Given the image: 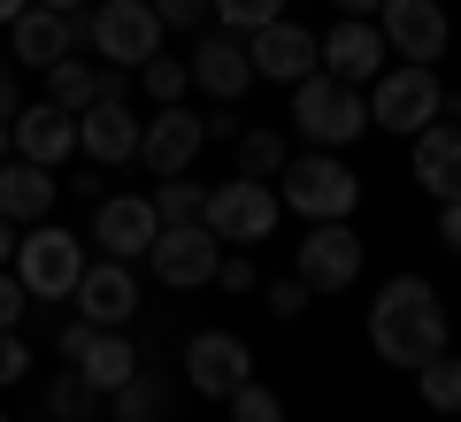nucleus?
<instances>
[{"label": "nucleus", "instance_id": "obj_1", "mask_svg": "<svg viewBox=\"0 0 461 422\" xmlns=\"http://www.w3.org/2000/svg\"><path fill=\"white\" fill-rule=\"evenodd\" d=\"M369 346H377L393 369H423L430 354H446V308L423 276H393L377 300H369Z\"/></svg>", "mask_w": 461, "mask_h": 422}, {"label": "nucleus", "instance_id": "obj_2", "mask_svg": "<svg viewBox=\"0 0 461 422\" xmlns=\"http://www.w3.org/2000/svg\"><path fill=\"white\" fill-rule=\"evenodd\" d=\"M293 123L308 130V147L339 154L369 130V100H362V85H339L330 69H315V77L293 85Z\"/></svg>", "mask_w": 461, "mask_h": 422}, {"label": "nucleus", "instance_id": "obj_3", "mask_svg": "<svg viewBox=\"0 0 461 422\" xmlns=\"http://www.w3.org/2000/svg\"><path fill=\"white\" fill-rule=\"evenodd\" d=\"M277 184H285V208L293 215H308V223H346L354 215V200H362V177L339 162V154H293V162L277 169Z\"/></svg>", "mask_w": 461, "mask_h": 422}, {"label": "nucleus", "instance_id": "obj_4", "mask_svg": "<svg viewBox=\"0 0 461 422\" xmlns=\"http://www.w3.org/2000/svg\"><path fill=\"white\" fill-rule=\"evenodd\" d=\"M77 276H85V246L77 230H54V223H32L16 238V284L32 300H69L77 292Z\"/></svg>", "mask_w": 461, "mask_h": 422}, {"label": "nucleus", "instance_id": "obj_5", "mask_svg": "<svg viewBox=\"0 0 461 422\" xmlns=\"http://www.w3.org/2000/svg\"><path fill=\"white\" fill-rule=\"evenodd\" d=\"M277 208H285V200L269 193L262 177H230V184H208L200 223H208L223 246H262L269 230H277Z\"/></svg>", "mask_w": 461, "mask_h": 422}, {"label": "nucleus", "instance_id": "obj_6", "mask_svg": "<svg viewBox=\"0 0 461 422\" xmlns=\"http://www.w3.org/2000/svg\"><path fill=\"white\" fill-rule=\"evenodd\" d=\"M85 39H93L115 69H139V62L162 54V16H154L147 0H100L93 23H85Z\"/></svg>", "mask_w": 461, "mask_h": 422}, {"label": "nucleus", "instance_id": "obj_7", "mask_svg": "<svg viewBox=\"0 0 461 422\" xmlns=\"http://www.w3.org/2000/svg\"><path fill=\"white\" fill-rule=\"evenodd\" d=\"M147 261H154L162 284L200 292V284H215V269H223V238H215L208 223H162V238L147 246Z\"/></svg>", "mask_w": 461, "mask_h": 422}, {"label": "nucleus", "instance_id": "obj_8", "mask_svg": "<svg viewBox=\"0 0 461 422\" xmlns=\"http://www.w3.org/2000/svg\"><path fill=\"white\" fill-rule=\"evenodd\" d=\"M369 123H384V130H423V123H438V77H430L423 62H400V69H384L377 85H369Z\"/></svg>", "mask_w": 461, "mask_h": 422}, {"label": "nucleus", "instance_id": "obj_9", "mask_svg": "<svg viewBox=\"0 0 461 422\" xmlns=\"http://www.w3.org/2000/svg\"><path fill=\"white\" fill-rule=\"evenodd\" d=\"M293 276L308 284V292H346V284L362 276V238H354L346 223H308Z\"/></svg>", "mask_w": 461, "mask_h": 422}, {"label": "nucleus", "instance_id": "obj_10", "mask_svg": "<svg viewBox=\"0 0 461 422\" xmlns=\"http://www.w3.org/2000/svg\"><path fill=\"white\" fill-rule=\"evenodd\" d=\"M384 47L400 54V62H438L446 39H454V23H446V0H384Z\"/></svg>", "mask_w": 461, "mask_h": 422}, {"label": "nucleus", "instance_id": "obj_11", "mask_svg": "<svg viewBox=\"0 0 461 422\" xmlns=\"http://www.w3.org/2000/svg\"><path fill=\"white\" fill-rule=\"evenodd\" d=\"M247 62H254V77H269V85H300V77H315L323 69V47H315V31H300V23H262V31H247Z\"/></svg>", "mask_w": 461, "mask_h": 422}, {"label": "nucleus", "instance_id": "obj_12", "mask_svg": "<svg viewBox=\"0 0 461 422\" xmlns=\"http://www.w3.org/2000/svg\"><path fill=\"white\" fill-rule=\"evenodd\" d=\"M154 238H162L154 193H115V200H100V208H93V246H100L108 261H131V254H147Z\"/></svg>", "mask_w": 461, "mask_h": 422}, {"label": "nucleus", "instance_id": "obj_13", "mask_svg": "<svg viewBox=\"0 0 461 422\" xmlns=\"http://www.w3.org/2000/svg\"><path fill=\"white\" fill-rule=\"evenodd\" d=\"M200 147H208V123H200L185 100H177V108H162L147 130H139V162H147L154 177H185V169L200 162Z\"/></svg>", "mask_w": 461, "mask_h": 422}, {"label": "nucleus", "instance_id": "obj_14", "mask_svg": "<svg viewBox=\"0 0 461 422\" xmlns=\"http://www.w3.org/2000/svg\"><path fill=\"white\" fill-rule=\"evenodd\" d=\"M254 376V354L230 330H200L193 346H185V384L200 391V400H230V391Z\"/></svg>", "mask_w": 461, "mask_h": 422}, {"label": "nucleus", "instance_id": "obj_15", "mask_svg": "<svg viewBox=\"0 0 461 422\" xmlns=\"http://www.w3.org/2000/svg\"><path fill=\"white\" fill-rule=\"evenodd\" d=\"M8 147H16L23 162L54 169V162H69V154H77V115L54 108V100H32V108L8 115Z\"/></svg>", "mask_w": 461, "mask_h": 422}, {"label": "nucleus", "instance_id": "obj_16", "mask_svg": "<svg viewBox=\"0 0 461 422\" xmlns=\"http://www.w3.org/2000/svg\"><path fill=\"white\" fill-rule=\"evenodd\" d=\"M77 315L93 330H123L139 315V284H131V269H123V261H85V276H77Z\"/></svg>", "mask_w": 461, "mask_h": 422}, {"label": "nucleus", "instance_id": "obj_17", "mask_svg": "<svg viewBox=\"0 0 461 422\" xmlns=\"http://www.w3.org/2000/svg\"><path fill=\"white\" fill-rule=\"evenodd\" d=\"M139 115H131V100H93V108L77 115V147L93 154L100 169H115V162H139Z\"/></svg>", "mask_w": 461, "mask_h": 422}, {"label": "nucleus", "instance_id": "obj_18", "mask_svg": "<svg viewBox=\"0 0 461 422\" xmlns=\"http://www.w3.org/2000/svg\"><path fill=\"white\" fill-rule=\"evenodd\" d=\"M185 69H193V85H200L208 100H223V108L254 85V62H247V47H239L230 31H208L193 54H185Z\"/></svg>", "mask_w": 461, "mask_h": 422}, {"label": "nucleus", "instance_id": "obj_19", "mask_svg": "<svg viewBox=\"0 0 461 422\" xmlns=\"http://www.w3.org/2000/svg\"><path fill=\"white\" fill-rule=\"evenodd\" d=\"M323 69H330L339 85H377V77H384V31H377L369 16H346L339 31L323 39Z\"/></svg>", "mask_w": 461, "mask_h": 422}, {"label": "nucleus", "instance_id": "obj_20", "mask_svg": "<svg viewBox=\"0 0 461 422\" xmlns=\"http://www.w3.org/2000/svg\"><path fill=\"white\" fill-rule=\"evenodd\" d=\"M8 31H16V62L23 69H54L62 54H77V39H85L77 16H62V8H23Z\"/></svg>", "mask_w": 461, "mask_h": 422}, {"label": "nucleus", "instance_id": "obj_21", "mask_svg": "<svg viewBox=\"0 0 461 422\" xmlns=\"http://www.w3.org/2000/svg\"><path fill=\"white\" fill-rule=\"evenodd\" d=\"M415 184L430 200H461V123H423L415 130Z\"/></svg>", "mask_w": 461, "mask_h": 422}, {"label": "nucleus", "instance_id": "obj_22", "mask_svg": "<svg viewBox=\"0 0 461 422\" xmlns=\"http://www.w3.org/2000/svg\"><path fill=\"white\" fill-rule=\"evenodd\" d=\"M69 369H77L85 384H93L100 400H108L115 384H131V376H139V346L123 338V330H85V346L69 354Z\"/></svg>", "mask_w": 461, "mask_h": 422}, {"label": "nucleus", "instance_id": "obj_23", "mask_svg": "<svg viewBox=\"0 0 461 422\" xmlns=\"http://www.w3.org/2000/svg\"><path fill=\"white\" fill-rule=\"evenodd\" d=\"M0 215H8V223H23V230L47 223V215H54V169L8 154V162H0Z\"/></svg>", "mask_w": 461, "mask_h": 422}, {"label": "nucleus", "instance_id": "obj_24", "mask_svg": "<svg viewBox=\"0 0 461 422\" xmlns=\"http://www.w3.org/2000/svg\"><path fill=\"white\" fill-rule=\"evenodd\" d=\"M47 100H54V108H69V115H85L100 100V69H85L77 54H62V62L47 69Z\"/></svg>", "mask_w": 461, "mask_h": 422}, {"label": "nucleus", "instance_id": "obj_25", "mask_svg": "<svg viewBox=\"0 0 461 422\" xmlns=\"http://www.w3.org/2000/svg\"><path fill=\"white\" fill-rule=\"evenodd\" d=\"M415 384H423V407L461 415V361H454V346H446V354H430L423 369H415Z\"/></svg>", "mask_w": 461, "mask_h": 422}, {"label": "nucleus", "instance_id": "obj_26", "mask_svg": "<svg viewBox=\"0 0 461 422\" xmlns=\"http://www.w3.org/2000/svg\"><path fill=\"white\" fill-rule=\"evenodd\" d=\"M108 400H115V422H162V415H169V391H162V384H154V376H147V369H139V376H131V384H115V391H108Z\"/></svg>", "mask_w": 461, "mask_h": 422}, {"label": "nucleus", "instance_id": "obj_27", "mask_svg": "<svg viewBox=\"0 0 461 422\" xmlns=\"http://www.w3.org/2000/svg\"><path fill=\"white\" fill-rule=\"evenodd\" d=\"M230 147H239V177H277L285 162H293V154H285V139L277 130H239V139H230Z\"/></svg>", "mask_w": 461, "mask_h": 422}, {"label": "nucleus", "instance_id": "obj_28", "mask_svg": "<svg viewBox=\"0 0 461 422\" xmlns=\"http://www.w3.org/2000/svg\"><path fill=\"white\" fill-rule=\"evenodd\" d=\"M131 77L154 93V108H177V100L193 93V69H185V62H162V54H154V62H139Z\"/></svg>", "mask_w": 461, "mask_h": 422}, {"label": "nucleus", "instance_id": "obj_29", "mask_svg": "<svg viewBox=\"0 0 461 422\" xmlns=\"http://www.w3.org/2000/svg\"><path fill=\"white\" fill-rule=\"evenodd\" d=\"M200 208H208V193H200V184L162 177V193H154V215H162V223H200Z\"/></svg>", "mask_w": 461, "mask_h": 422}, {"label": "nucleus", "instance_id": "obj_30", "mask_svg": "<svg viewBox=\"0 0 461 422\" xmlns=\"http://www.w3.org/2000/svg\"><path fill=\"white\" fill-rule=\"evenodd\" d=\"M223 407H230V422H285V400H277L269 384H254V376H247L239 391H230Z\"/></svg>", "mask_w": 461, "mask_h": 422}, {"label": "nucleus", "instance_id": "obj_31", "mask_svg": "<svg viewBox=\"0 0 461 422\" xmlns=\"http://www.w3.org/2000/svg\"><path fill=\"white\" fill-rule=\"evenodd\" d=\"M47 407H54V415H62V422H93V415H100V391H93V384H85V376H77V369H69V376H62V384H54V391H47Z\"/></svg>", "mask_w": 461, "mask_h": 422}, {"label": "nucleus", "instance_id": "obj_32", "mask_svg": "<svg viewBox=\"0 0 461 422\" xmlns=\"http://www.w3.org/2000/svg\"><path fill=\"white\" fill-rule=\"evenodd\" d=\"M215 16H223V31H262V23L285 16V0H208Z\"/></svg>", "mask_w": 461, "mask_h": 422}, {"label": "nucleus", "instance_id": "obj_33", "mask_svg": "<svg viewBox=\"0 0 461 422\" xmlns=\"http://www.w3.org/2000/svg\"><path fill=\"white\" fill-rule=\"evenodd\" d=\"M308 284H300V276H277V284H269V292H262V308L269 315H277V323H293V315H308Z\"/></svg>", "mask_w": 461, "mask_h": 422}, {"label": "nucleus", "instance_id": "obj_34", "mask_svg": "<svg viewBox=\"0 0 461 422\" xmlns=\"http://www.w3.org/2000/svg\"><path fill=\"white\" fill-rule=\"evenodd\" d=\"M154 16H162V31H200V16H215L208 0H147Z\"/></svg>", "mask_w": 461, "mask_h": 422}, {"label": "nucleus", "instance_id": "obj_35", "mask_svg": "<svg viewBox=\"0 0 461 422\" xmlns=\"http://www.w3.org/2000/svg\"><path fill=\"white\" fill-rule=\"evenodd\" d=\"M23 369H32V346L16 330H0V384H23Z\"/></svg>", "mask_w": 461, "mask_h": 422}, {"label": "nucleus", "instance_id": "obj_36", "mask_svg": "<svg viewBox=\"0 0 461 422\" xmlns=\"http://www.w3.org/2000/svg\"><path fill=\"white\" fill-rule=\"evenodd\" d=\"M23 300H32V292H23L16 276L0 269V330H16V315H23Z\"/></svg>", "mask_w": 461, "mask_h": 422}, {"label": "nucleus", "instance_id": "obj_37", "mask_svg": "<svg viewBox=\"0 0 461 422\" xmlns=\"http://www.w3.org/2000/svg\"><path fill=\"white\" fill-rule=\"evenodd\" d=\"M215 284H223V292H254V261H247V254H230L223 269H215Z\"/></svg>", "mask_w": 461, "mask_h": 422}, {"label": "nucleus", "instance_id": "obj_38", "mask_svg": "<svg viewBox=\"0 0 461 422\" xmlns=\"http://www.w3.org/2000/svg\"><path fill=\"white\" fill-rule=\"evenodd\" d=\"M438 238L461 254V200H438Z\"/></svg>", "mask_w": 461, "mask_h": 422}, {"label": "nucleus", "instance_id": "obj_39", "mask_svg": "<svg viewBox=\"0 0 461 422\" xmlns=\"http://www.w3.org/2000/svg\"><path fill=\"white\" fill-rule=\"evenodd\" d=\"M0 115H16V69L0 62Z\"/></svg>", "mask_w": 461, "mask_h": 422}, {"label": "nucleus", "instance_id": "obj_40", "mask_svg": "<svg viewBox=\"0 0 461 422\" xmlns=\"http://www.w3.org/2000/svg\"><path fill=\"white\" fill-rule=\"evenodd\" d=\"M384 0H339V16H377Z\"/></svg>", "mask_w": 461, "mask_h": 422}, {"label": "nucleus", "instance_id": "obj_41", "mask_svg": "<svg viewBox=\"0 0 461 422\" xmlns=\"http://www.w3.org/2000/svg\"><path fill=\"white\" fill-rule=\"evenodd\" d=\"M0 261H16V223L0 215Z\"/></svg>", "mask_w": 461, "mask_h": 422}, {"label": "nucleus", "instance_id": "obj_42", "mask_svg": "<svg viewBox=\"0 0 461 422\" xmlns=\"http://www.w3.org/2000/svg\"><path fill=\"white\" fill-rule=\"evenodd\" d=\"M23 8H32V0H0V23H16V16H23Z\"/></svg>", "mask_w": 461, "mask_h": 422}, {"label": "nucleus", "instance_id": "obj_43", "mask_svg": "<svg viewBox=\"0 0 461 422\" xmlns=\"http://www.w3.org/2000/svg\"><path fill=\"white\" fill-rule=\"evenodd\" d=\"M32 8H62V16H77V0H32Z\"/></svg>", "mask_w": 461, "mask_h": 422}, {"label": "nucleus", "instance_id": "obj_44", "mask_svg": "<svg viewBox=\"0 0 461 422\" xmlns=\"http://www.w3.org/2000/svg\"><path fill=\"white\" fill-rule=\"evenodd\" d=\"M8 154H16V147H8V115H0V162H8Z\"/></svg>", "mask_w": 461, "mask_h": 422}, {"label": "nucleus", "instance_id": "obj_45", "mask_svg": "<svg viewBox=\"0 0 461 422\" xmlns=\"http://www.w3.org/2000/svg\"><path fill=\"white\" fill-rule=\"evenodd\" d=\"M0 422H8V415H0Z\"/></svg>", "mask_w": 461, "mask_h": 422}]
</instances>
